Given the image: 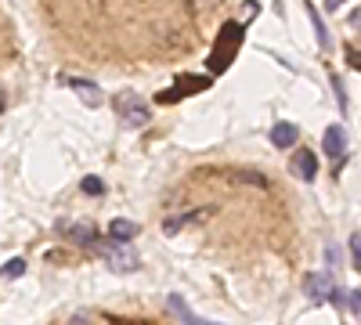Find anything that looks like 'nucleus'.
Listing matches in <instances>:
<instances>
[{"label": "nucleus", "instance_id": "nucleus-21", "mask_svg": "<svg viewBox=\"0 0 361 325\" xmlns=\"http://www.w3.org/2000/svg\"><path fill=\"white\" fill-rule=\"evenodd\" d=\"M206 4H217V0H206Z\"/></svg>", "mask_w": 361, "mask_h": 325}, {"label": "nucleus", "instance_id": "nucleus-8", "mask_svg": "<svg viewBox=\"0 0 361 325\" xmlns=\"http://www.w3.org/2000/svg\"><path fill=\"white\" fill-rule=\"evenodd\" d=\"M109 235H112V243H130L134 235H137V224L127 221V217H116V221L109 224Z\"/></svg>", "mask_w": 361, "mask_h": 325}, {"label": "nucleus", "instance_id": "nucleus-2", "mask_svg": "<svg viewBox=\"0 0 361 325\" xmlns=\"http://www.w3.org/2000/svg\"><path fill=\"white\" fill-rule=\"evenodd\" d=\"M116 112H119V120H123L127 127H145L148 123V105L137 94H119L116 98Z\"/></svg>", "mask_w": 361, "mask_h": 325}, {"label": "nucleus", "instance_id": "nucleus-20", "mask_svg": "<svg viewBox=\"0 0 361 325\" xmlns=\"http://www.w3.org/2000/svg\"><path fill=\"white\" fill-rule=\"evenodd\" d=\"M347 22H350V29H357V33H361V8H354V11L347 15Z\"/></svg>", "mask_w": 361, "mask_h": 325}, {"label": "nucleus", "instance_id": "nucleus-7", "mask_svg": "<svg viewBox=\"0 0 361 325\" xmlns=\"http://www.w3.org/2000/svg\"><path fill=\"white\" fill-rule=\"evenodd\" d=\"M296 137H300L296 123H275L271 127V145H275V149H289V145H296Z\"/></svg>", "mask_w": 361, "mask_h": 325}, {"label": "nucleus", "instance_id": "nucleus-12", "mask_svg": "<svg viewBox=\"0 0 361 325\" xmlns=\"http://www.w3.org/2000/svg\"><path fill=\"white\" fill-rule=\"evenodd\" d=\"M170 307H173V311H177L180 318H185L188 325H217V321H202V318H195V314H192V311L185 307V300H180V297H170Z\"/></svg>", "mask_w": 361, "mask_h": 325}, {"label": "nucleus", "instance_id": "nucleus-1", "mask_svg": "<svg viewBox=\"0 0 361 325\" xmlns=\"http://www.w3.org/2000/svg\"><path fill=\"white\" fill-rule=\"evenodd\" d=\"M94 250L102 253V260L112 271H137L141 268V253L130 243H94Z\"/></svg>", "mask_w": 361, "mask_h": 325}, {"label": "nucleus", "instance_id": "nucleus-6", "mask_svg": "<svg viewBox=\"0 0 361 325\" xmlns=\"http://www.w3.org/2000/svg\"><path fill=\"white\" fill-rule=\"evenodd\" d=\"M293 173L300 177V181H314V173H318L314 152H307V149H300V152H293Z\"/></svg>", "mask_w": 361, "mask_h": 325}, {"label": "nucleus", "instance_id": "nucleus-19", "mask_svg": "<svg viewBox=\"0 0 361 325\" xmlns=\"http://www.w3.org/2000/svg\"><path fill=\"white\" fill-rule=\"evenodd\" d=\"M333 87H336V98H340V109L347 112V91H343V83H340V76H333Z\"/></svg>", "mask_w": 361, "mask_h": 325}, {"label": "nucleus", "instance_id": "nucleus-16", "mask_svg": "<svg viewBox=\"0 0 361 325\" xmlns=\"http://www.w3.org/2000/svg\"><path fill=\"white\" fill-rule=\"evenodd\" d=\"M350 260H354V268L361 271V231L350 235Z\"/></svg>", "mask_w": 361, "mask_h": 325}, {"label": "nucleus", "instance_id": "nucleus-3", "mask_svg": "<svg viewBox=\"0 0 361 325\" xmlns=\"http://www.w3.org/2000/svg\"><path fill=\"white\" fill-rule=\"evenodd\" d=\"M58 231H62L66 239H73L76 246H94L98 243V231L90 221H58Z\"/></svg>", "mask_w": 361, "mask_h": 325}, {"label": "nucleus", "instance_id": "nucleus-9", "mask_svg": "<svg viewBox=\"0 0 361 325\" xmlns=\"http://www.w3.org/2000/svg\"><path fill=\"white\" fill-rule=\"evenodd\" d=\"M69 87H73V91L90 105V109H94V105H102V91H98V87L94 83H83V80H69Z\"/></svg>", "mask_w": 361, "mask_h": 325}, {"label": "nucleus", "instance_id": "nucleus-14", "mask_svg": "<svg viewBox=\"0 0 361 325\" xmlns=\"http://www.w3.org/2000/svg\"><path fill=\"white\" fill-rule=\"evenodd\" d=\"M80 188H83L87 195H94V199H98V195H105V181H102V177H94V173H87Z\"/></svg>", "mask_w": 361, "mask_h": 325}, {"label": "nucleus", "instance_id": "nucleus-18", "mask_svg": "<svg viewBox=\"0 0 361 325\" xmlns=\"http://www.w3.org/2000/svg\"><path fill=\"white\" fill-rule=\"evenodd\" d=\"M347 66L350 69H361V47H347Z\"/></svg>", "mask_w": 361, "mask_h": 325}, {"label": "nucleus", "instance_id": "nucleus-11", "mask_svg": "<svg viewBox=\"0 0 361 325\" xmlns=\"http://www.w3.org/2000/svg\"><path fill=\"white\" fill-rule=\"evenodd\" d=\"M307 15H311V25H314L318 47H333V40H329V29H325V22L318 18V11H314V4H311V0H307Z\"/></svg>", "mask_w": 361, "mask_h": 325}, {"label": "nucleus", "instance_id": "nucleus-15", "mask_svg": "<svg viewBox=\"0 0 361 325\" xmlns=\"http://www.w3.org/2000/svg\"><path fill=\"white\" fill-rule=\"evenodd\" d=\"M260 11V4H257V0H246V4L243 8H238V25H246V22H253V15Z\"/></svg>", "mask_w": 361, "mask_h": 325}, {"label": "nucleus", "instance_id": "nucleus-5", "mask_svg": "<svg viewBox=\"0 0 361 325\" xmlns=\"http://www.w3.org/2000/svg\"><path fill=\"white\" fill-rule=\"evenodd\" d=\"M343 149H347V134H343V127H329L325 130V137H322V152L329 156V159H343Z\"/></svg>", "mask_w": 361, "mask_h": 325}, {"label": "nucleus", "instance_id": "nucleus-13", "mask_svg": "<svg viewBox=\"0 0 361 325\" xmlns=\"http://www.w3.org/2000/svg\"><path fill=\"white\" fill-rule=\"evenodd\" d=\"M25 275V260L22 257H11L4 268H0V278H22Z\"/></svg>", "mask_w": 361, "mask_h": 325}, {"label": "nucleus", "instance_id": "nucleus-4", "mask_svg": "<svg viewBox=\"0 0 361 325\" xmlns=\"http://www.w3.org/2000/svg\"><path fill=\"white\" fill-rule=\"evenodd\" d=\"M304 293L311 300H333L336 297V289H333V278H329L325 271H314L304 278Z\"/></svg>", "mask_w": 361, "mask_h": 325}, {"label": "nucleus", "instance_id": "nucleus-10", "mask_svg": "<svg viewBox=\"0 0 361 325\" xmlns=\"http://www.w3.org/2000/svg\"><path fill=\"white\" fill-rule=\"evenodd\" d=\"M199 217H202V210H192V214H173V217H166V221H163V235H177L188 221H199Z\"/></svg>", "mask_w": 361, "mask_h": 325}, {"label": "nucleus", "instance_id": "nucleus-17", "mask_svg": "<svg viewBox=\"0 0 361 325\" xmlns=\"http://www.w3.org/2000/svg\"><path fill=\"white\" fill-rule=\"evenodd\" d=\"M347 307H350V314H354V318H361V289L347 293Z\"/></svg>", "mask_w": 361, "mask_h": 325}]
</instances>
